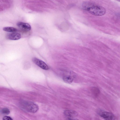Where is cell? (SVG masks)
<instances>
[{
  "label": "cell",
  "instance_id": "1",
  "mask_svg": "<svg viewBox=\"0 0 120 120\" xmlns=\"http://www.w3.org/2000/svg\"><path fill=\"white\" fill-rule=\"evenodd\" d=\"M82 6L84 10L94 15L101 16L106 12V9L104 7L90 2H84Z\"/></svg>",
  "mask_w": 120,
  "mask_h": 120
},
{
  "label": "cell",
  "instance_id": "2",
  "mask_svg": "<svg viewBox=\"0 0 120 120\" xmlns=\"http://www.w3.org/2000/svg\"><path fill=\"white\" fill-rule=\"evenodd\" d=\"M21 107L26 111L33 113L37 112L39 109L38 105L33 102L24 101L21 103Z\"/></svg>",
  "mask_w": 120,
  "mask_h": 120
},
{
  "label": "cell",
  "instance_id": "3",
  "mask_svg": "<svg viewBox=\"0 0 120 120\" xmlns=\"http://www.w3.org/2000/svg\"><path fill=\"white\" fill-rule=\"evenodd\" d=\"M76 73L71 71H68L63 76V79L65 82L70 84L71 83L76 76Z\"/></svg>",
  "mask_w": 120,
  "mask_h": 120
},
{
  "label": "cell",
  "instance_id": "4",
  "mask_svg": "<svg viewBox=\"0 0 120 120\" xmlns=\"http://www.w3.org/2000/svg\"><path fill=\"white\" fill-rule=\"evenodd\" d=\"M64 116L68 120H77L75 118L77 117L78 114L75 111L71 110H67L64 111Z\"/></svg>",
  "mask_w": 120,
  "mask_h": 120
},
{
  "label": "cell",
  "instance_id": "5",
  "mask_svg": "<svg viewBox=\"0 0 120 120\" xmlns=\"http://www.w3.org/2000/svg\"><path fill=\"white\" fill-rule=\"evenodd\" d=\"M33 61L37 65L45 70H48L49 68L48 66L44 62L36 58L32 59Z\"/></svg>",
  "mask_w": 120,
  "mask_h": 120
},
{
  "label": "cell",
  "instance_id": "6",
  "mask_svg": "<svg viewBox=\"0 0 120 120\" xmlns=\"http://www.w3.org/2000/svg\"><path fill=\"white\" fill-rule=\"evenodd\" d=\"M101 117L105 120H112L115 119L114 115L112 113L108 112L103 111L100 113Z\"/></svg>",
  "mask_w": 120,
  "mask_h": 120
},
{
  "label": "cell",
  "instance_id": "7",
  "mask_svg": "<svg viewBox=\"0 0 120 120\" xmlns=\"http://www.w3.org/2000/svg\"><path fill=\"white\" fill-rule=\"evenodd\" d=\"M17 25L20 29L25 31H29L31 29L30 25L26 23L19 22L17 23Z\"/></svg>",
  "mask_w": 120,
  "mask_h": 120
},
{
  "label": "cell",
  "instance_id": "8",
  "mask_svg": "<svg viewBox=\"0 0 120 120\" xmlns=\"http://www.w3.org/2000/svg\"><path fill=\"white\" fill-rule=\"evenodd\" d=\"M21 37V34L20 33L15 32L8 34L6 36L7 39L11 40H18Z\"/></svg>",
  "mask_w": 120,
  "mask_h": 120
},
{
  "label": "cell",
  "instance_id": "9",
  "mask_svg": "<svg viewBox=\"0 0 120 120\" xmlns=\"http://www.w3.org/2000/svg\"><path fill=\"white\" fill-rule=\"evenodd\" d=\"M4 30L8 32H16L17 29L15 28L11 27H5L3 28Z\"/></svg>",
  "mask_w": 120,
  "mask_h": 120
},
{
  "label": "cell",
  "instance_id": "10",
  "mask_svg": "<svg viewBox=\"0 0 120 120\" xmlns=\"http://www.w3.org/2000/svg\"><path fill=\"white\" fill-rule=\"evenodd\" d=\"M93 94L95 96H97L100 93V90L97 88L95 87H92L91 90Z\"/></svg>",
  "mask_w": 120,
  "mask_h": 120
},
{
  "label": "cell",
  "instance_id": "11",
  "mask_svg": "<svg viewBox=\"0 0 120 120\" xmlns=\"http://www.w3.org/2000/svg\"><path fill=\"white\" fill-rule=\"evenodd\" d=\"M1 112L4 114L8 115L10 113V111L9 109L8 108H4L2 109Z\"/></svg>",
  "mask_w": 120,
  "mask_h": 120
},
{
  "label": "cell",
  "instance_id": "12",
  "mask_svg": "<svg viewBox=\"0 0 120 120\" xmlns=\"http://www.w3.org/2000/svg\"><path fill=\"white\" fill-rule=\"evenodd\" d=\"M3 120H12L13 119L10 116H5L4 117Z\"/></svg>",
  "mask_w": 120,
  "mask_h": 120
}]
</instances>
